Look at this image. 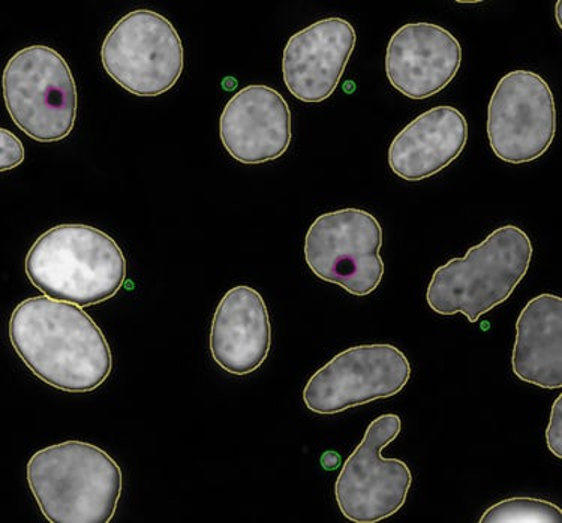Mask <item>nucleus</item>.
Wrapping results in <instances>:
<instances>
[{"instance_id":"obj_1","label":"nucleus","mask_w":562,"mask_h":523,"mask_svg":"<svg viewBox=\"0 0 562 523\" xmlns=\"http://www.w3.org/2000/svg\"><path fill=\"white\" fill-rule=\"evenodd\" d=\"M12 349L35 377L57 390L89 394L109 379L113 354L80 306L47 296L19 304L10 318Z\"/></svg>"},{"instance_id":"obj_2","label":"nucleus","mask_w":562,"mask_h":523,"mask_svg":"<svg viewBox=\"0 0 562 523\" xmlns=\"http://www.w3.org/2000/svg\"><path fill=\"white\" fill-rule=\"evenodd\" d=\"M26 275L44 296L86 308L116 296L126 259L113 237L83 224H61L29 249Z\"/></svg>"},{"instance_id":"obj_3","label":"nucleus","mask_w":562,"mask_h":523,"mask_svg":"<svg viewBox=\"0 0 562 523\" xmlns=\"http://www.w3.org/2000/svg\"><path fill=\"white\" fill-rule=\"evenodd\" d=\"M27 484L50 523H109L122 496V469L109 453L83 441L36 452Z\"/></svg>"},{"instance_id":"obj_4","label":"nucleus","mask_w":562,"mask_h":523,"mask_svg":"<svg viewBox=\"0 0 562 523\" xmlns=\"http://www.w3.org/2000/svg\"><path fill=\"white\" fill-rule=\"evenodd\" d=\"M531 239L522 228H496L462 259L450 260L434 272L426 302L440 316L462 314L470 322L510 298L531 265Z\"/></svg>"},{"instance_id":"obj_5","label":"nucleus","mask_w":562,"mask_h":523,"mask_svg":"<svg viewBox=\"0 0 562 523\" xmlns=\"http://www.w3.org/2000/svg\"><path fill=\"white\" fill-rule=\"evenodd\" d=\"M3 101L8 113L32 140L56 143L72 133L78 93L71 68L47 46L23 48L3 69Z\"/></svg>"},{"instance_id":"obj_6","label":"nucleus","mask_w":562,"mask_h":523,"mask_svg":"<svg viewBox=\"0 0 562 523\" xmlns=\"http://www.w3.org/2000/svg\"><path fill=\"white\" fill-rule=\"evenodd\" d=\"M101 62L126 92L159 96L175 88L182 76V39L173 24L158 12L133 11L105 36Z\"/></svg>"},{"instance_id":"obj_7","label":"nucleus","mask_w":562,"mask_h":523,"mask_svg":"<svg viewBox=\"0 0 562 523\" xmlns=\"http://www.w3.org/2000/svg\"><path fill=\"white\" fill-rule=\"evenodd\" d=\"M383 228L362 208L319 215L305 237L307 268L319 280L339 285L357 297L380 287L384 276Z\"/></svg>"},{"instance_id":"obj_8","label":"nucleus","mask_w":562,"mask_h":523,"mask_svg":"<svg viewBox=\"0 0 562 523\" xmlns=\"http://www.w3.org/2000/svg\"><path fill=\"white\" fill-rule=\"evenodd\" d=\"M402 419L383 414L373 420L340 469L335 497L340 513L356 523L392 518L407 502L413 473L401 459H385L383 451L400 436Z\"/></svg>"},{"instance_id":"obj_9","label":"nucleus","mask_w":562,"mask_h":523,"mask_svg":"<svg viewBox=\"0 0 562 523\" xmlns=\"http://www.w3.org/2000/svg\"><path fill=\"white\" fill-rule=\"evenodd\" d=\"M409 378L412 365L397 346H351L312 375L303 390V402L315 414H339L401 394Z\"/></svg>"},{"instance_id":"obj_10","label":"nucleus","mask_w":562,"mask_h":523,"mask_svg":"<svg viewBox=\"0 0 562 523\" xmlns=\"http://www.w3.org/2000/svg\"><path fill=\"white\" fill-rule=\"evenodd\" d=\"M486 130L504 162L522 166L543 157L557 134L555 98L543 77L525 69L506 73L492 93Z\"/></svg>"},{"instance_id":"obj_11","label":"nucleus","mask_w":562,"mask_h":523,"mask_svg":"<svg viewBox=\"0 0 562 523\" xmlns=\"http://www.w3.org/2000/svg\"><path fill=\"white\" fill-rule=\"evenodd\" d=\"M356 29L344 19H324L291 36L282 76L291 95L307 104L329 100L356 47Z\"/></svg>"},{"instance_id":"obj_12","label":"nucleus","mask_w":562,"mask_h":523,"mask_svg":"<svg viewBox=\"0 0 562 523\" xmlns=\"http://www.w3.org/2000/svg\"><path fill=\"white\" fill-rule=\"evenodd\" d=\"M461 65V43L434 23H408L397 29L385 52L390 84L412 100L445 91Z\"/></svg>"},{"instance_id":"obj_13","label":"nucleus","mask_w":562,"mask_h":523,"mask_svg":"<svg viewBox=\"0 0 562 523\" xmlns=\"http://www.w3.org/2000/svg\"><path fill=\"white\" fill-rule=\"evenodd\" d=\"M220 137L229 157L245 166L281 158L293 137L289 102L269 86H246L225 105Z\"/></svg>"},{"instance_id":"obj_14","label":"nucleus","mask_w":562,"mask_h":523,"mask_svg":"<svg viewBox=\"0 0 562 523\" xmlns=\"http://www.w3.org/2000/svg\"><path fill=\"white\" fill-rule=\"evenodd\" d=\"M272 346V325L261 294L248 285L225 293L213 316L211 353L228 374H252Z\"/></svg>"},{"instance_id":"obj_15","label":"nucleus","mask_w":562,"mask_h":523,"mask_svg":"<svg viewBox=\"0 0 562 523\" xmlns=\"http://www.w3.org/2000/svg\"><path fill=\"white\" fill-rule=\"evenodd\" d=\"M467 141L468 122L458 109H430L393 138L390 170L407 182L425 181L457 161Z\"/></svg>"},{"instance_id":"obj_16","label":"nucleus","mask_w":562,"mask_h":523,"mask_svg":"<svg viewBox=\"0 0 562 523\" xmlns=\"http://www.w3.org/2000/svg\"><path fill=\"white\" fill-rule=\"evenodd\" d=\"M512 369L532 386L562 387V298L540 294L529 300L516 322Z\"/></svg>"},{"instance_id":"obj_17","label":"nucleus","mask_w":562,"mask_h":523,"mask_svg":"<svg viewBox=\"0 0 562 523\" xmlns=\"http://www.w3.org/2000/svg\"><path fill=\"white\" fill-rule=\"evenodd\" d=\"M482 523H561L562 510L539 498H507L483 513Z\"/></svg>"},{"instance_id":"obj_18","label":"nucleus","mask_w":562,"mask_h":523,"mask_svg":"<svg viewBox=\"0 0 562 523\" xmlns=\"http://www.w3.org/2000/svg\"><path fill=\"white\" fill-rule=\"evenodd\" d=\"M24 161V147L11 130L0 129V170L15 169Z\"/></svg>"},{"instance_id":"obj_19","label":"nucleus","mask_w":562,"mask_h":523,"mask_svg":"<svg viewBox=\"0 0 562 523\" xmlns=\"http://www.w3.org/2000/svg\"><path fill=\"white\" fill-rule=\"evenodd\" d=\"M546 445L553 456L562 457V396H558L551 410L548 428H546Z\"/></svg>"},{"instance_id":"obj_20","label":"nucleus","mask_w":562,"mask_h":523,"mask_svg":"<svg viewBox=\"0 0 562 523\" xmlns=\"http://www.w3.org/2000/svg\"><path fill=\"white\" fill-rule=\"evenodd\" d=\"M561 7H562V3L561 2H558L557 3V22H558V26H562V23H561Z\"/></svg>"}]
</instances>
